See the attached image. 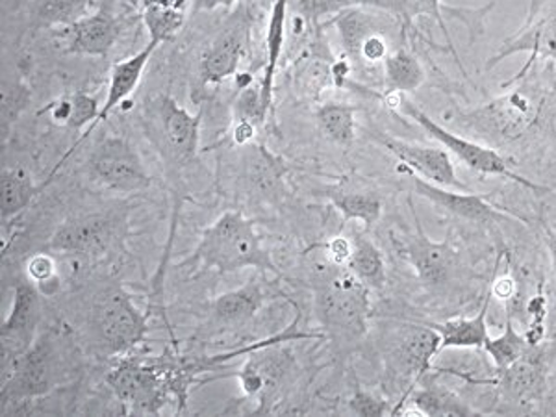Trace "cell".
<instances>
[{"label":"cell","mask_w":556,"mask_h":417,"mask_svg":"<svg viewBox=\"0 0 556 417\" xmlns=\"http://www.w3.org/2000/svg\"><path fill=\"white\" fill-rule=\"evenodd\" d=\"M30 102L28 89L21 83L2 84V106H0V117H2V136H7L12 128L13 123L20 119V115L25 112V108Z\"/></svg>","instance_id":"36"},{"label":"cell","mask_w":556,"mask_h":417,"mask_svg":"<svg viewBox=\"0 0 556 417\" xmlns=\"http://www.w3.org/2000/svg\"><path fill=\"white\" fill-rule=\"evenodd\" d=\"M386 88L390 93L406 96L421 88L425 83V71L410 51L399 49L388 54L384 62Z\"/></svg>","instance_id":"27"},{"label":"cell","mask_w":556,"mask_h":417,"mask_svg":"<svg viewBox=\"0 0 556 417\" xmlns=\"http://www.w3.org/2000/svg\"><path fill=\"white\" fill-rule=\"evenodd\" d=\"M89 0H41L34 12L38 26H70L83 20Z\"/></svg>","instance_id":"35"},{"label":"cell","mask_w":556,"mask_h":417,"mask_svg":"<svg viewBox=\"0 0 556 417\" xmlns=\"http://www.w3.org/2000/svg\"><path fill=\"white\" fill-rule=\"evenodd\" d=\"M527 356V354H525ZM519 358L516 364L506 367L503 374V390L514 399H531L542 390L544 375L542 367L531 358Z\"/></svg>","instance_id":"31"},{"label":"cell","mask_w":556,"mask_h":417,"mask_svg":"<svg viewBox=\"0 0 556 417\" xmlns=\"http://www.w3.org/2000/svg\"><path fill=\"white\" fill-rule=\"evenodd\" d=\"M238 0H193V10L195 12H210L215 8H230Z\"/></svg>","instance_id":"41"},{"label":"cell","mask_w":556,"mask_h":417,"mask_svg":"<svg viewBox=\"0 0 556 417\" xmlns=\"http://www.w3.org/2000/svg\"><path fill=\"white\" fill-rule=\"evenodd\" d=\"M395 97L397 108L408 119L417 123L419 127L424 128L425 132L429 134L430 138L437 139L438 143H442L443 149H447L451 154H455L456 159L460 160L462 164L468 165L469 169L488 175V177H501L513 182L521 184L523 188L534 191H547V188L534 184L529 178L519 177L516 173L508 167L500 152L488 149V147L479 146L471 139L462 138L456 134L451 132L442 125H438L437 121L430 119L429 115L425 114L421 108H417L414 102L408 101L406 97L397 96V93H390Z\"/></svg>","instance_id":"3"},{"label":"cell","mask_w":556,"mask_h":417,"mask_svg":"<svg viewBox=\"0 0 556 417\" xmlns=\"http://www.w3.org/2000/svg\"><path fill=\"white\" fill-rule=\"evenodd\" d=\"M529 348L531 345L527 342V336L519 334L518 330L514 329L513 321H508L503 334L497 336V338L488 336L486 343L482 349L490 354L495 367L500 371H505L506 367H510L519 358H523Z\"/></svg>","instance_id":"33"},{"label":"cell","mask_w":556,"mask_h":417,"mask_svg":"<svg viewBox=\"0 0 556 417\" xmlns=\"http://www.w3.org/2000/svg\"><path fill=\"white\" fill-rule=\"evenodd\" d=\"M356 110L345 102H327L317 110V125L334 146L349 149L356 138Z\"/></svg>","instance_id":"30"},{"label":"cell","mask_w":556,"mask_h":417,"mask_svg":"<svg viewBox=\"0 0 556 417\" xmlns=\"http://www.w3.org/2000/svg\"><path fill=\"white\" fill-rule=\"evenodd\" d=\"M531 52V60L523 65V70L519 71L518 76L508 84L518 83L519 78H523L525 73L531 70V65L536 62L538 58H553L556 60V7L549 12L542 15L538 21L527 23L523 33L514 36V39L506 41L495 56L490 58L488 70H492L493 65L500 64L505 58L518 54V52Z\"/></svg>","instance_id":"15"},{"label":"cell","mask_w":556,"mask_h":417,"mask_svg":"<svg viewBox=\"0 0 556 417\" xmlns=\"http://www.w3.org/2000/svg\"><path fill=\"white\" fill-rule=\"evenodd\" d=\"M67 99H70V119H67L65 128L83 130L84 127H88L89 123H93V127H96L102 108L96 97L83 93V91H76V93L67 97ZM93 127H91V130H93Z\"/></svg>","instance_id":"37"},{"label":"cell","mask_w":556,"mask_h":417,"mask_svg":"<svg viewBox=\"0 0 556 417\" xmlns=\"http://www.w3.org/2000/svg\"><path fill=\"white\" fill-rule=\"evenodd\" d=\"M245 178L253 193L275 201L282 191V180L288 169L264 146H245Z\"/></svg>","instance_id":"22"},{"label":"cell","mask_w":556,"mask_h":417,"mask_svg":"<svg viewBox=\"0 0 556 417\" xmlns=\"http://www.w3.org/2000/svg\"><path fill=\"white\" fill-rule=\"evenodd\" d=\"M534 104L523 93H510L490 102L479 112V121L484 130L503 136V138H518L527 130L534 119Z\"/></svg>","instance_id":"20"},{"label":"cell","mask_w":556,"mask_h":417,"mask_svg":"<svg viewBox=\"0 0 556 417\" xmlns=\"http://www.w3.org/2000/svg\"><path fill=\"white\" fill-rule=\"evenodd\" d=\"M89 177L104 190L132 195L151 186V175L128 139L112 136L102 139L88 160Z\"/></svg>","instance_id":"5"},{"label":"cell","mask_w":556,"mask_h":417,"mask_svg":"<svg viewBox=\"0 0 556 417\" xmlns=\"http://www.w3.org/2000/svg\"><path fill=\"white\" fill-rule=\"evenodd\" d=\"M325 195L345 222H361L364 227L371 228L382 215V201L371 191L334 190Z\"/></svg>","instance_id":"28"},{"label":"cell","mask_w":556,"mask_h":417,"mask_svg":"<svg viewBox=\"0 0 556 417\" xmlns=\"http://www.w3.org/2000/svg\"><path fill=\"white\" fill-rule=\"evenodd\" d=\"M119 23L110 13L97 12L65 26L70 54L78 56H106L119 38Z\"/></svg>","instance_id":"16"},{"label":"cell","mask_w":556,"mask_h":417,"mask_svg":"<svg viewBox=\"0 0 556 417\" xmlns=\"http://www.w3.org/2000/svg\"><path fill=\"white\" fill-rule=\"evenodd\" d=\"M115 395L123 405L130 406L134 414H154L164 405L169 380L164 379L154 367L136 361L121 362L108 377Z\"/></svg>","instance_id":"7"},{"label":"cell","mask_w":556,"mask_h":417,"mask_svg":"<svg viewBox=\"0 0 556 417\" xmlns=\"http://www.w3.org/2000/svg\"><path fill=\"white\" fill-rule=\"evenodd\" d=\"M349 410L354 416L379 417L390 414V406L382 399H377L362 388H354L353 397L349 401Z\"/></svg>","instance_id":"39"},{"label":"cell","mask_w":556,"mask_h":417,"mask_svg":"<svg viewBox=\"0 0 556 417\" xmlns=\"http://www.w3.org/2000/svg\"><path fill=\"white\" fill-rule=\"evenodd\" d=\"M91 329L108 353H128L146 336V316L136 308L127 291L115 286L96 299L91 308Z\"/></svg>","instance_id":"4"},{"label":"cell","mask_w":556,"mask_h":417,"mask_svg":"<svg viewBox=\"0 0 556 417\" xmlns=\"http://www.w3.org/2000/svg\"><path fill=\"white\" fill-rule=\"evenodd\" d=\"M351 240V253L345 260V269L362 280L367 288L382 290L386 286V264L374 241L366 236L354 235Z\"/></svg>","instance_id":"26"},{"label":"cell","mask_w":556,"mask_h":417,"mask_svg":"<svg viewBox=\"0 0 556 417\" xmlns=\"http://www.w3.org/2000/svg\"><path fill=\"white\" fill-rule=\"evenodd\" d=\"M358 60L366 62V64H379L384 62L388 58V43H386L384 36L380 33L371 34L364 39V43L361 45V51L356 54Z\"/></svg>","instance_id":"40"},{"label":"cell","mask_w":556,"mask_h":417,"mask_svg":"<svg viewBox=\"0 0 556 417\" xmlns=\"http://www.w3.org/2000/svg\"><path fill=\"white\" fill-rule=\"evenodd\" d=\"M39 193V186H36L34 178L21 169L10 167L2 172L0 177V215L2 222L8 223L23 214L36 195Z\"/></svg>","instance_id":"25"},{"label":"cell","mask_w":556,"mask_h":417,"mask_svg":"<svg viewBox=\"0 0 556 417\" xmlns=\"http://www.w3.org/2000/svg\"><path fill=\"white\" fill-rule=\"evenodd\" d=\"M414 188L419 197L442 208L447 214L460 217L464 222L473 223H497L508 222L510 217L501 214L500 210L488 204L484 197L469 191L450 190L437 184L427 182L421 177L414 175Z\"/></svg>","instance_id":"14"},{"label":"cell","mask_w":556,"mask_h":417,"mask_svg":"<svg viewBox=\"0 0 556 417\" xmlns=\"http://www.w3.org/2000/svg\"><path fill=\"white\" fill-rule=\"evenodd\" d=\"M28 277L33 278L38 285L41 295H52L60 288V277H58V266L51 254H38L28 262Z\"/></svg>","instance_id":"38"},{"label":"cell","mask_w":556,"mask_h":417,"mask_svg":"<svg viewBox=\"0 0 556 417\" xmlns=\"http://www.w3.org/2000/svg\"><path fill=\"white\" fill-rule=\"evenodd\" d=\"M151 110L159 143L169 160L188 164L195 159L201 139V119L169 96L154 99Z\"/></svg>","instance_id":"6"},{"label":"cell","mask_w":556,"mask_h":417,"mask_svg":"<svg viewBox=\"0 0 556 417\" xmlns=\"http://www.w3.org/2000/svg\"><path fill=\"white\" fill-rule=\"evenodd\" d=\"M288 4H290V0H275V2H273L269 25H267L266 70H264V76H262V83H260L262 106H264L266 115L269 114V110H271L273 89H275L278 60H280V54H282V49H285Z\"/></svg>","instance_id":"24"},{"label":"cell","mask_w":556,"mask_h":417,"mask_svg":"<svg viewBox=\"0 0 556 417\" xmlns=\"http://www.w3.org/2000/svg\"><path fill=\"white\" fill-rule=\"evenodd\" d=\"M267 291L258 280H251L249 285L227 291L215 299L212 304V321L219 329H240L251 321L266 303Z\"/></svg>","instance_id":"18"},{"label":"cell","mask_w":556,"mask_h":417,"mask_svg":"<svg viewBox=\"0 0 556 417\" xmlns=\"http://www.w3.org/2000/svg\"><path fill=\"white\" fill-rule=\"evenodd\" d=\"M117 236L114 217L104 214L83 215L65 222L51 240L54 253L65 256H97L106 253Z\"/></svg>","instance_id":"12"},{"label":"cell","mask_w":556,"mask_h":417,"mask_svg":"<svg viewBox=\"0 0 556 417\" xmlns=\"http://www.w3.org/2000/svg\"><path fill=\"white\" fill-rule=\"evenodd\" d=\"M336 26H338V30L342 34L345 49L354 58L361 51V45L364 43V39L379 30L374 15L361 12V10H356V7L351 8L348 12H343L336 20Z\"/></svg>","instance_id":"34"},{"label":"cell","mask_w":556,"mask_h":417,"mask_svg":"<svg viewBox=\"0 0 556 417\" xmlns=\"http://www.w3.org/2000/svg\"><path fill=\"white\" fill-rule=\"evenodd\" d=\"M336 2L342 7L371 8L377 12L388 13L401 21V25L405 28H408L417 17H430L437 21L451 49L455 51L453 39L445 25V12L458 13L460 8H443L442 0H336Z\"/></svg>","instance_id":"21"},{"label":"cell","mask_w":556,"mask_h":417,"mask_svg":"<svg viewBox=\"0 0 556 417\" xmlns=\"http://www.w3.org/2000/svg\"><path fill=\"white\" fill-rule=\"evenodd\" d=\"M193 260L203 269L217 273H236L253 267L262 277L280 275L262 236L256 232V223L235 210L225 212L204 230Z\"/></svg>","instance_id":"2"},{"label":"cell","mask_w":556,"mask_h":417,"mask_svg":"<svg viewBox=\"0 0 556 417\" xmlns=\"http://www.w3.org/2000/svg\"><path fill=\"white\" fill-rule=\"evenodd\" d=\"M536 4H538V0H532V8H531V10H534V7H536Z\"/></svg>","instance_id":"43"},{"label":"cell","mask_w":556,"mask_h":417,"mask_svg":"<svg viewBox=\"0 0 556 417\" xmlns=\"http://www.w3.org/2000/svg\"><path fill=\"white\" fill-rule=\"evenodd\" d=\"M414 414L417 416H473L471 406L466 405L456 393L443 386H427L410 395Z\"/></svg>","instance_id":"29"},{"label":"cell","mask_w":556,"mask_h":417,"mask_svg":"<svg viewBox=\"0 0 556 417\" xmlns=\"http://www.w3.org/2000/svg\"><path fill=\"white\" fill-rule=\"evenodd\" d=\"M247 41H249V23L247 17L236 13V17L228 21V25L203 54L201 60L203 83L222 84L236 75L241 60L245 56Z\"/></svg>","instance_id":"13"},{"label":"cell","mask_w":556,"mask_h":417,"mask_svg":"<svg viewBox=\"0 0 556 417\" xmlns=\"http://www.w3.org/2000/svg\"><path fill=\"white\" fill-rule=\"evenodd\" d=\"M184 13L165 0H147L143 8V23L149 30V39L169 41L182 28Z\"/></svg>","instance_id":"32"},{"label":"cell","mask_w":556,"mask_h":417,"mask_svg":"<svg viewBox=\"0 0 556 417\" xmlns=\"http://www.w3.org/2000/svg\"><path fill=\"white\" fill-rule=\"evenodd\" d=\"M41 321V291L30 285H17L13 290L12 308L2 321V362L8 369L36 342V330Z\"/></svg>","instance_id":"10"},{"label":"cell","mask_w":556,"mask_h":417,"mask_svg":"<svg viewBox=\"0 0 556 417\" xmlns=\"http://www.w3.org/2000/svg\"><path fill=\"white\" fill-rule=\"evenodd\" d=\"M547 243H549L551 260H553V267H555L556 271V230L549 232V240H547Z\"/></svg>","instance_id":"42"},{"label":"cell","mask_w":556,"mask_h":417,"mask_svg":"<svg viewBox=\"0 0 556 417\" xmlns=\"http://www.w3.org/2000/svg\"><path fill=\"white\" fill-rule=\"evenodd\" d=\"M160 45H162V41H159V39H149V43L141 51L136 52L134 56L112 65L106 99H104V104H102L101 114H99L96 127L102 121H106L108 115L112 114L115 108H119L123 102L128 101L132 97L134 91L138 88L139 80H141V76L146 73L149 60H151L152 54L159 49Z\"/></svg>","instance_id":"17"},{"label":"cell","mask_w":556,"mask_h":417,"mask_svg":"<svg viewBox=\"0 0 556 417\" xmlns=\"http://www.w3.org/2000/svg\"><path fill=\"white\" fill-rule=\"evenodd\" d=\"M416 227V236H406L399 241V254L405 256L406 262L410 264L412 269L425 286L438 288V286L447 285L458 262V253L451 245L450 238H445L440 243L427 238L417 215Z\"/></svg>","instance_id":"11"},{"label":"cell","mask_w":556,"mask_h":417,"mask_svg":"<svg viewBox=\"0 0 556 417\" xmlns=\"http://www.w3.org/2000/svg\"><path fill=\"white\" fill-rule=\"evenodd\" d=\"M54 377L56 374L51 343L47 338H41L8 369V380L2 384V399L28 401L43 397L54 388Z\"/></svg>","instance_id":"8"},{"label":"cell","mask_w":556,"mask_h":417,"mask_svg":"<svg viewBox=\"0 0 556 417\" xmlns=\"http://www.w3.org/2000/svg\"><path fill=\"white\" fill-rule=\"evenodd\" d=\"M379 146L393 154L395 159L405 165L406 169L416 173L417 177L424 178L427 182L437 184L450 190L468 191V186L456 177L455 165L451 160L450 152L437 147H425L419 143H412L405 139L392 138L384 134L374 136Z\"/></svg>","instance_id":"9"},{"label":"cell","mask_w":556,"mask_h":417,"mask_svg":"<svg viewBox=\"0 0 556 417\" xmlns=\"http://www.w3.org/2000/svg\"><path fill=\"white\" fill-rule=\"evenodd\" d=\"M317 251L319 258L312 260L317 321L336 340L354 342L366 334L371 314L369 288L349 269L332 262L325 247Z\"/></svg>","instance_id":"1"},{"label":"cell","mask_w":556,"mask_h":417,"mask_svg":"<svg viewBox=\"0 0 556 417\" xmlns=\"http://www.w3.org/2000/svg\"><path fill=\"white\" fill-rule=\"evenodd\" d=\"M492 293H486L482 308L475 317H460L430 325L440 334V353L445 349H482L488 340V311Z\"/></svg>","instance_id":"23"},{"label":"cell","mask_w":556,"mask_h":417,"mask_svg":"<svg viewBox=\"0 0 556 417\" xmlns=\"http://www.w3.org/2000/svg\"><path fill=\"white\" fill-rule=\"evenodd\" d=\"M440 334L432 327H408L393 349L395 364L408 379H421L440 353Z\"/></svg>","instance_id":"19"}]
</instances>
